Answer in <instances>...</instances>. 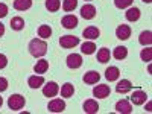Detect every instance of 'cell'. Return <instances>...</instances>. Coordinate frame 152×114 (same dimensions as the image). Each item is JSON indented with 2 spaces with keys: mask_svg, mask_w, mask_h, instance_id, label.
<instances>
[{
  "mask_svg": "<svg viewBox=\"0 0 152 114\" xmlns=\"http://www.w3.org/2000/svg\"><path fill=\"white\" fill-rule=\"evenodd\" d=\"M8 15V6L5 3H0V18H3Z\"/></svg>",
  "mask_w": 152,
  "mask_h": 114,
  "instance_id": "cell-33",
  "label": "cell"
},
{
  "mask_svg": "<svg viewBox=\"0 0 152 114\" xmlns=\"http://www.w3.org/2000/svg\"><path fill=\"white\" fill-rule=\"evenodd\" d=\"M113 56L116 59H119V61H122V59H125L126 56H128V49H126L125 46H119V47L114 49Z\"/></svg>",
  "mask_w": 152,
  "mask_h": 114,
  "instance_id": "cell-21",
  "label": "cell"
},
{
  "mask_svg": "<svg viewBox=\"0 0 152 114\" xmlns=\"http://www.w3.org/2000/svg\"><path fill=\"white\" fill-rule=\"evenodd\" d=\"M61 24H62L66 29H75L76 26H78V17L69 14V15H66V17H62Z\"/></svg>",
  "mask_w": 152,
  "mask_h": 114,
  "instance_id": "cell-10",
  "label": "cell"
},
{
  "mask_svg": "<svg viewBox=\"0 0 152 114\" xmlns=\"http://www.w3.org/2000/svg\"><path fill=\"white\" fill-rule=\"evenodd\" d=\"M46 8L50 12H56L61 8V2L59 0H46Z\"/></svg>",
  "mask_w": 152,
  "mask_h": 114,
  "instance_id": "cell-29",
  "label": "cell"
},
{
  "mask_svg": "<svg viewBox=\"0 0 152 114\" xmlns=\"http://www.w3.org/2000/svg\"><path fill=\"white\" fill-rule=\"evenodd\" d=\"M81 52L85 53V55H93L96 52V44L93 41H87L81 46Z\"/></svg>",
  "mask_w": 152,
  "mask_h": 114,
  "instance_id": "cell-26",
  "label": "cell"
},
{
  "mask_svg": "<svg viewBox=\"0 0 152 114\" xmlns=\"http://www.w3.org/2000/svg\"><path fill=\"white\" fill-rule=\"evenodd\" d=\"M146 111H152V102H148V105H146Z\"/></svg>",
  "mask_w": 152,
  "mask_h": 114,
  "instance_id": "cell-37",
  "label": "cell"
},
{
  "mask_svg": "<svg viewBox=\"0 0 152 114\" xmlns=\"http://www.w3.org/2000/svg\"><path fill=\"white\" fill-rule=\"evenodd\" d=\"M3 34H5V26L0 23V37H3Z\"/></svg>",
  "mask_w": 152,
  "mask_h": 114,
  "instance_id": "cell-36",
  "label": "cell"
},
{
  "mask_svg": "<svg viewBox=\"0 0 152 114\" xmlns=\"http://www.w3.org/2000/svg\"><path fill=\"white\" fill-rule=\"evenodd\" d=\"M47 69H49V61H46V59H40V61H37V64L34 66V72L35 73H46L47 72Z\"/></svg>",
  "mask_w": 152,
  "mask_h": 114,
  "instance_id": "cell-23",
  "label": "cell"
},
{
  "mask_svg": "<svg viewBox=\"0 0 152 114\" xmlns=\"http://www.w3.org/2000/svg\"><path fill=\"white\" fill-rule=\"evenodd\" d=\"M29 53L35 58H41L47 53V43L44 40H40V38H35L29 43Z\"/></svg>",
  "mask_w": 152,
  "mask_h": 114,
  "instance_id": "cell-1",
  "label": "cell"
},
{
  "mask_svg": "<svg viewBox=\"0 0 152 114\" xmlns=\"http://www.w3.org/2000/svg\"><path fill=\"white\" fill-rule=\"evenodd\" d=\"M28 84H29V87L31 88H40L43 84H44V78L41 75H35V76H31V78L28 79Z\"/></svg>",
  "mask_w": 152,
  "mask_h": 114,
  "instance_id": "cell-19",
  "label": "cell"
},
{
  "mask_svg": "<svg viewBox=\"0 0 152 114\" xmlns=\"http://www.w3.org/2000/svg\"><path fill=\"white\" fill-rule=\"evenodd\" d=\"M32 6V0H14V8L17 11H28Z\"/></svg>",
  "mask_w": 152,
  "mask_h": 114,
  "instance_id": "cell-22",
  "label": "cell"
},
{
  "mask_svg": "<svg viewBox=\"0 0 152 114\" xmlns=\"http://www.w3.org/2000/svg\"><path fill=\"white\" fill-rule=\"evenodd\" d=\"M24 104H26V99H24L21 94H12L9 99H8V107L9 110L12 111H18L24 107Z\"/></svg>",
  "mask_w": 152,
  "mask_h": 114,
  "instance_id": "cell-2",
  "label": "cell"
},
{
  "mask_svg": "<svg viewBox=\"0 0 152 114\" xmlns=\"http://www.w3.org/2000/svg\"><path fill=\"white\" fill-rule=\"evenodd\" d=\"M67 66L69 69H79L82 66V56L78 53H72L67 56Z\"/></svg>",
  "mask_w": 152,
  "mask_h": 114,
  "instance_id": "cell-7",
  "label": "cell"
},
{
  "mask_svg": "<svg viewBox=\"0 0 152 114\" xmlns=\"http://www.w3.org/2000/svg\"><path fill=\"white\" fill-rule=\"evenodd\" d=\"M73 93H75V87H73V84L66 82L64 85L61 87V96H62V97H72Z\"/></svg>",
  "mask_w": 152,
  "mask_h": 114,
  "instance_id": "cell-25",
  "label": "cell"
},
{
  "mask_svg": "<svg viewBox=\"0 0 152 114\" xmlns=\"http://www.w3.org/2000/svg\"><path fill=\"white\" fill-rule=\"evenodd\" d=\"M2 105H3V99H2V97H0V107H2Z\"/></svg>",
  "mask_w": 152,
  "mask_h": 114,
  "instance_id": "cell-39",
  "label": "cell"
},
{
  "mask_svg": "<svg viewBox=\"0 0 152 114\" xmlns=\"http://www.w3.org/2000/svg\"><path fill=\"white\" fill-rule=\"evenodd\" d=\"M47 110L52 113H62L66 110V102L62 99H52L47 105Z\"/></svg>",
  "mask_w": 152,
  "mask_h": 114,
  "instance_id": "cell-5",
  "label": "cell"
},
{
  "mask_svg": "<svg viewBox=\"0 0 152 114\" xmlns=\"http://www.w3.org/2000/svg\"><path fill=\"white\" fill-rule=\"evenodd\" d=\"M142 2H145V3H151L152 0H142Z\"/></svg>",
  "mask_w": 152,
  "mask_h": 114,
  "instance_id": "cell-38",
  "label": "cell"
},
{
  "mask_svg": "<svg viewBox=\"0 0 152 114\" xmlns=\"http://www.w3.org/2000/svg\"><path fill=\"white\" fill-rule=\"evenodd\" d=\"M132 2L134 0H114V5L119 9H125V8H129L132 5Z\"/></svg>",
  "mask_w": 152,
  "mask_h": 114,
  "instance_id": "cell-32",
  "label": "cell"
},
{
  "mask_svg": "<svg viewBox=\"0 0 152 114\" xmlns=\"http://www.w3.org/2000/svg\"><path fill=\"white\" fill-rule=\"evenodd\" d=\"M59 44H61V47H64V49H72V47L79 44V38L73 37V35H64V37L59 38Z\"/></svg>",
  "mask_w": 152,
  "mask_h": 114,
  "instance_id": "cell-3",
  "label": "cell"
},
{
  "mask_svg": "<svg viewBox=\"0 0 152 114\" xmlns=\"http://www.w3.org/2000/svg\"><path fill=\"white\" fill-rule=\"evenodd\" d=\"M145 47H146V46H145ZM140 58H142V61H145V62H149V61L152 59V49H151L149 46L140 52Z\"/></svg>",
  "mask_w": 152,
  "mask_h": 114,
  "instance_id": "cell-31",
  "label": "cell"
},
{
  "mask_svg": "<svg viewBox=\"0 0 152 114\" xmlns=\"http://www.w3.org/2000/svg\"><path fill=\"white\" fill-rule=\"evenodd\" d=\"M131 90H132V84H131V81H128V79H122V81L117 84V87H116V91H117V93H122V94L128 93V91H131Z\"/></svg>",
  "mask_w": 152,
  "mask_h": 114,
  "instance_id": "cell-15",
  "label": "cell"
},
{
  "mask_svg": "<svg viewBox=\"0 0 152 114\" xmlns=\"http://www.w3.org/2000/svg\"><path fill=\"white\" fill-rule=\"evenodd\" d=\"M82 110H84V113H87V114H94V113L99 111V105H97L96 100L88 99V100H85V102H84Z\"/></svg>",
  "mask_w": 152,
  "mask_h": 114,
  "instance_id": "cell-12",
  "label": "cell"
},
{
  "mask_svg": "<svg viewBox=\"0 0 152 114\" xmlns=\"http://www.w3.org/2000/svg\"><path fill=\"white\" fill-rule=\"evenodd\" d=\"M116 111L122 113V114H129V113H132V107H131V104L126 99H122V100H119V102L116 104Z\"/></svg>",
  "mask_w": 152,
  "mask_h": 114,
  "instance_id": "cell-13",
  "label": "cell"
},
{
  "mask_svg": "<svg viewBox=\"0 0 152 114\" xmlns=\"http://www.w3.org/2000/svg\"><path fill=\"white\" fill-rule=\"evenodd\" d=\"M6 64H8V58L3 53H0V69H5Z\"/></svg>",
  "mask_w": 152,
  "mask_h": 114,
  "instance_id": "cell-35",
  "label": "cell"
},
{
  "mask_svg": "<svg viewBox=\"0 0 152 114\" xmlns=\"http://www.w3.org/2000/svg\"><path fill=\"white\" fill-rule=\"evenodd\" d=\"M8 88V79L6 78H0V93L5 91Z\"/></svg>",
  "mask_w": 152,
  "mask_h": 114,
  "instance_id": "cell-34",
  "label": "cell"
},
{
  "mask_svg": "<svg viewBox=\"0 0 152 114\" xmlns=\"http://www.w3.org/2000/svg\"><path fill=\"white\" fill-rule=\"evenodd\" d=\"M138 43H140L142 46H151V43H152V32L151 31H143L140 34V37H138Z\"/></svg>",
  "mask_w": 152,
  "mask_h": 114,
  "instance_id": "cell-20",
  "label": "cell"
},
{
  "mask_svg": "<svg viewBox=\"0 0 152 114\" xmlns=\"http://www.w3.org/2000/svg\"><path fill=\"white\" fill-rule=\"evenodd\" d=\"M116 37L119 40H128L131 37V28L128 24H120V26L116 29Z\"/></svg>",
  "mask_w": 152,
  "mask_h": 114,
  "instance_id": "cell-11",
  "label": "cell"
},
{
  "mask_svg": "<svg viewBox=\"0 0 152 114\" xmlns=\"http://www.w3.org/2000/svg\"><path fill=\"white\" fill-rule=\"evenodd\" d=\"M58 91H59V87H58V84L56 82H47L46 85H44V88H43V94L46 96V97H53V96H56L58 94Z\"/></svg>",
  "mask_w": 152,
  "mask_h": 114,
  "instance_id": "cell-6",
  "label": "cell"
},
{
  "mask_svg": "<svg viewBox=\"0 0 152 114\" xmlns=\"http://www.w3.org/2000/svg\"><path fill=\"white\" fill-rule=\"evenodd\" d=\"M76 6H78V0H64L62 2V9L66 12H72Z\"/></svg>",
  "mask_w": 152,
  "mask_h": 114,
  "instance_id": "cell-30",
  "label": "cell"
},
{
  "mask_svg": "<svg viewBox=\"0 0 152 114\" xmlns=\"http://www.w3.org/2000/svg\"><path fill=\"white\" fill-rule=\"evenodd\" d=\"M119 76H120V70H119L117 67H108V69L105 70V78H107L110 82L117 81Z\"/></svg>",
  "mask_w": 152,
  "mask_h": 114,
  "instance_id": "cell-17",
  "label": "cell"
},
{
  "mask_svg": "<svg viewBox=\"0 0 152 114\" xmlns=\"http://www.w3.org/2000/svg\"><path fill=\"white\" fill-rule=\"evenodd\" d=\"M50 35H52V28H50L49 24H41V26L38 28V37H41L43 40L49 38Z\"/></svg>",
  "mask_w": 152,
  "mask_h": 114,
  "instance_id": "cell-27",
  "label": "cell"
},
{
  "mask_svg": "<svg viewBox=\"0 0 152 114\" xmlns=\"http://www.w3.org/2000/svg\"><path fill=\"white\" fill-rule=\"evenodd\" d=\"M99 79H100V75L94 70H90L84 75V82L85 84H97Z\"/></svg>",
  "mask_w": 152,
  "mask_h": 114,
  "instance_id": "cell-16",
  "label": "cell"
},
{
  "mask_svg": "<svg viewBox=\"0 0 152 114\" xmlns=\"http://www.w3.org/2000/svg\"><path fill=\"white\" fill-rule=\"evenodd\" d=\"M87 2H88V0H87Z\"/></svg>",
  "mask_w": 152,
  "mask_h": 114,
  "instance_id": "cell-40",
  "label": "cell"
},
{
  "mask_svg": "<svg viewBox=\"0 0 152 114\" xmlns=\"http://www.w3.org/2000/svg\"><path fill=\"white\" fill-rule=\"evenodd\" d=\"M81 17L85 20H91L96 17V8L93 5H84L81 8Z\"/></svg>",
  "mask_w": 152,
  "mask_h": 114,
  "instance_id": "cell-8",
  "label": "cell"
},
{
  "mask_svg": "<svg viewBox=\"0 0 152 114\" xmlns=\"http://www.w3.org/2000/svg\"><path fill=\"white\" fill-rule=\"evenodd\" d=\"M146 100H148V94H146L145 91H142V90L134 91L132 96H131V102H132L134 105H143Z\"/></svg>",
  "mask_w": 152,
  "mask_h": 114,
  "instance_id": "cell-9",
  "label": "cell"
},
{
  "mask_svg": "<svg viewBox=\"0 0 152 114\" xmlns=\"http://www.w3.org/2000/svg\"><path fill=\"white\" fill-rule=\"evenodd\" d=\"M24 20L21 18V17H14L11 20V28L14 29V31H21V29H24Z\"/></svg>",
  "mask_w": 152,
  "mask_h": 114,
  "instance_id": "cell-28",
  "label": "cell"
},
{
  "mask_svg": "<svg viewBox=\"0 0 152 114\" xmlns=\"http://www.w3.org/2000/svg\"><path fill=\"white\" fill-rule=\"evenodd\" d=\"M82 35H84V38H87V40H96V38L100 35V31L96 26H88V28L84 29Z\"/></svg>",
  "mask_w": 152,
  "mask_h": 114,
  "instance_id": "cell-14",
  "label": "cell"
},
{
  "mask_svg": "<svg viewBox=\"0 0 152 114\" xmlns=\"http://www.w3.org/2000/svg\"><path fill=\"white\" fill-rule=\"evenodd\" d=\"M110 56H111V53H110V50H108L107 47L99 49V52H97V61H99V62L105 64V62L110 61Z\"/></svg>",
  "mask_w": 152,
  "mask_h": 114,
  "instance_id": "cell-24",
  "label": "cell"
},
{
  "mask_svg": "<svg viewBox=\"0 0 152 114\" xmlns=\"http://www.w3.org/2000/svg\"><path fill=\"white\" fill-rule=\"evenodd\" d=\"M125 17H126V20L128 21H137L138 18H140V9L138 8H129L128 11L125 12Z\"/></svg>",
  "mask_w": 152,
  "mask_h": 114,
  "instance_id": "cell-18",
  "label": "cell"
},
{
  "mask_svg": "<svg viewBox=\"0 0 152 114\" xmlns=\"http://www.w3.org/2000/svg\"><path fill=\"white\" fill-rule=\"evenodd\" d=\"M110 93H111L110 87H108V85H105V84L96 85V87L93 88V96H94V97H97V99H105V97H108V96H110Z\"/></svg>",
  "mask_w": 152,
  "mask_h": 114,
  "instance_id": "cell-4",
  "label": "cell"
}]
</instances>
